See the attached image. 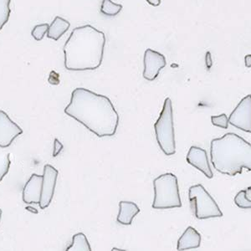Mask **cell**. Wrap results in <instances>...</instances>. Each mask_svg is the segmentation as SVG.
Here are the masks:
<instances>
[{"label":"cell","mask_w":251,"mask_h":251,"mask_svg":"<svg viewBox=\"0 0 251 251\" xmlns=\"http://www.w3.org/2000/svg\"><path fill=\"white\" fill-rule=\"evenodd\" d=\"M65 113L99 137L114 136L119 123V115L108 97L86 88L75 89Z\"/></svg>","instance_id":"1"},{"label":"cell","mask_w":251,"mask_h":251,"mask_svg":"<svg viewBox=\"0 0 251 251\" xmlns=\"http://www.w3.org/2000/svg\"><path fill=\"white\" fill-rule=\"evenodd\" d=\"M106 35L90 25L73 29L64 46L68 71H92L102 63Z\"/></svg>","instance_id":"2"},{"label":"cell","mask_w":251,"mask_h":251,"mask_svg":"<svg viewBox=\"0 0 251 251\" xmlns=\"http://www.w3.org/2000/svg\"><path fill=\"white\" fill-rule=\"evenodd\" d=\"M210 156L214 169L234 177L242 169L251 171V144L239 135L228 132L212 140Z\"/></svg>","instance_id":"3"},{"label":"cell","mask_w":251,"mask_h":251,"mask_svg":"<svg viewBox=\"0 0 251 251\" xmlns=\"http://www.w3.org/2000/svg\"><path fill=\"white\" fill-rule=\"evenodd\" d=\"M153 186L155 196L152 208L169 209L182 207L177 177L174 174L169 173L160 175L153 181Z\"/></svg>","instance_id":"4"},{"label":"cell","mask_w":251,"mask_h":251,"mask_svg":"<svg viewBox=\"0 0 251 251\" xmlns=\"http://www.w3.org/2000/svg\"><path fill=\"white\" fill-rule=\"evenodd\" d=\"M156 137L160 149L167 156L176 152L175 133H174V111L170 98H166L159 118L154 125Z\"/></svg>","instance_id":"5"},{"label":"cell","mask_w":251,"mask_h":251,"mask_svg":"<svg viewBox=\"0 0 251 251\" xmlns=\"http://www.w3.org/2000/svg\"><path fill=\"white\" fill-rule=\"evenodd\" d=\"M188 199L191 204H194L195 216L198 220L222 217L223 213L220 207L202 184L190 187Z\"/></svg>","instance_id":"6"},{"label":"cell","mask_w":251,"mask_h":251,"mask_svg":"<svg viewBox=\"0 0 251 251\" xmlns=\"http://www.w3.org/2000/svg\"><path fill=\"white\" fill-rule=\"evenodd\" d=\"M228 123L236 128L251 133V95L240 100L228 117Z\"/></svg>","instance_id":"7"},{"label":"cell","mask_w":251,"mask_h":251,"mask_svg":"<svg viewBox=\"0 0 251 251\" xmlns=\"http://www.w3.org/2000/svg\"><path fill=\"white\" fill-rule=\"evenodd\" d=\"M57 169H54L51 165L45 166L44 168L43 183H42V191H41V198H40V207L41 209H46L48 208L52 199L54 196V188L57 181Z\"/></svg>","instance_id":"8"},{"label":"cell","mask_w":251,"mask_h":251,"mask_svg":"<svg viewBox=\"0 0 251 251\" xmlns=\"http://www.w3.org/2000/svg\"><path fill=\"white\" fill-rule=\"evenodd\" d=\"M23 130L9 118L8 114L0 110V148L6 149L11 145Z\"/></svg>","instance_id":"9"},{"label":"cell","mask_w":251,"mask_h":251,"mask_svg":"<svg viewBox=\"0 0 251 251\" xmlns=\"http://www.w3.org/2000/svg\"><path fill=\"white\" fill-rule=\"evenodd\" d=\"M166 59L159 52L148 49L144 54V71L143 77L146 80H154L159 74L160 71L165 67Z\"/></svg>","instance_id":"10"},{"label":"cell","mask_w":251,"mask_h":251,"mask_svg":"<svg viewBox=\"0 0 251 251\" xmlns=\"http://www.w3.org/2000/svg\"><path fill=\"white\" fill-rule=\"evenodd\" d=\"M188 164L202 172L208 178H213L214 174L209 165L208 156L204 149L193 146L189 149L187 155Z\"/></svg>","instance_id":"11"},{"label":"cell","mask_w":251,"mask_h":251,"mask_svg":"<svg viewBox=\"0 0 251 251\" xmlns=\"http://www.w3.org/2000/svg\"><path fill=\"white\" fill-rule=\"evenodd\" d=\"M43 175L32 174L23 190V201L25 203H40L42 191Z\"/></svg>","instance_id":"12"},{"label":"cell","mask_w":251,"mask_h":251,"mask_svg":"<svg viewBox=\"0 0 251 251\" xmlns=\"http://www.w3.org/2000/svg\"><path fill=\"white\" fill-rule=\"evenodd\" d=\"M201 244V234L191 226L187 228L183 235L177 240V251H188L197 249Z\"/></svg>","instance_id":"13"},{"label":"cell","mask_w":251,"mask_h":251,"mask_svg":"<svg viewBox=\"0 0 251 251\" xmlns=\"http://www.w3.org/2000/svg\"><path fill=\"white\" fill-rule=\"evenodd\" d=\"M140 212L136 203L129 201H121L119 203V214L117 222L123 226H130L135 216Z\"/></svg>","instance_id":"14"},{"label":"cell","mask_w":251,"mask_h":251,"mask_svg":"<svg viewBox=\"0 0 251 251\" xmlns=\"http://www.w3.org/2000/svg\"><path fill=\"white\" fill-rule=\"evenodd\" d=\"M70 26H71L70 22L64 20L63 18L57 16L54 18L53 22L49 27L47 36L52 40H58L68 30Z\"/></svg>","instance_id":"15"},{"label":"cell","mask_w":251,"mask_h":251,"mask_svg":"<svg viewBox=\"0 0 251 251\" xmlns=\"http://www.w3.org/2000/svg\"><path fill=\"white\" fill-rule=\"evenodd\" d=\"M66 251H92L87 238L83 233L75 234L72 245L66 249Z\"/></svg>","instance_id":"16"},{"label":"cell","mask_w":251,"mask_h":251,"mask_svg":"<svg viewBox=\"0 0 251 251\" xmlns=\"http://www.w3.org/2000/svg\"><path fill=\"white\" fill-rule=\"evenodd\" d=\"M122 9H123V5L121 4L113 3L111 0H102L100 12L103 15H107V16H116L120 13Z\"/></svg>","instance_id":"17"},{"label":"cell","mask_w":251,"mask_h":251,"mask_svg":"<svg viewBox=\"0 0 251 251\" xmlns=\"http://www.w3.org/2000/svg\"><path fill=\"white\" fill-rule=\"evenodd\" d=\"M11 0H0V30L9 21L11 9H10Z\"/></svg>","instance_id":"18"},{"label":"cell","mask_w":251,"mask_h":251,"mask_svg":"<svg viewBox=\"0 0 251 251\" xmlns=\"http://www.w3.org/2000/svg\"><path fill=\"white\" fill-rule=\"evenodd\" d=\"M247 190L243 189L239 192L234 198V203L239 208L243 209H250L251 208V200L247 198Z\"/></svg>","instance_id":"19"},{"label":"cell","mask_w":251,"mask_h":251,"mask_svg":"<svg viewBox=\"0 0 251 251\" xmlns=\"http://www.w3.org/2000/svg\"><path fill=\"white\" fill-rule=\"evenodd\" d=\"M9 153H3L0 152V182L3 179L7 174L9 173L10 168V159H9Z\"/></svg>","instance_id":"20"},{"label":"cell","mask_w":251,"mask_h":251,"mask_svg":"<svg viewBox=\"0 0 251 251\" xmlns=\"http://www.w3.org/2000/svg\"><path fill=\"white\" fill-rule=\"evenodd\" d=\"M49 27L50 25L48 24H42V25L35 26L32 30V36L34 37V40H37V41L43 40L44 36L48 32Z\"/></svg>","instance_id":"21"},{"label":"cell","mask_w":251,"mask_h":251,"mask_svg":"<svg viewBox=\"0 0 251 251\" xmlns=\"http://www.w3.org/2000/svg\"><path fill=\"white\" fill-rule=\"evenodd\" d=\"M211 122L213 125L223 129L228 128V124H229L228 117L225 113L220 115V116L211 117Z\"/></svg>","instance_id":"22"},{"label":"cell","mask_w":251,"mask_h":251,"mask_svg":"<svg viewBox=\"0 0 251 251\" xmlns=\"http://www.w3.org/2000/svg\"><path fill=\"white\" fill-rule=\"evenodd\" d=\"M48 81L51 85H58V84H60V75L53 71L50 74Z\"/></svg>","instance_id":"23"},{"label":"cell","mask_w":251,"mask_h":251,"mask_svg":"<svg viewBox=\"0 0 251 251\" xmlns=\"http://www.w3.org/2000/svg\"><path fill=\"white\" fill-rule=\"evenodd\" d=\"M64 146L62 143H60V141L58 140L57 138L54 139V151H53V157H57L58 155L60 154V151L62 150Z\"/></svg>","instance_id":"24"},{"label":"cell","mask_w":251,"mask_h":251,"mask_svg":"<svg viewBox=\"0 0 251 251\" xmlns=\"http://www.w3.org/2000/svg\"><path fill=\"white\" fill-rule=\"evenodd\" d=\"M206 66L208 69L211 68L212 65H213V60H212L211 54L210 52L208 51L206 53Z\"/></svg>","instance_id":"25"},{"label":"cell","mask_w":251,"mask_h":251,"mask_svg":"<svg viewBox=\"0 0 251 251\" xmlns=\"http://www.w3.org/2000/svg\"><path fill=\"white\" fill-rule=\"evenodd\" d=\"M245 61H246V66L248 68L251 67V54H248L245 57Z\"/></svg>","instance_id":"26"},{"label":"cell","mask_w":251,"mask_h":251,"mask_svg":"<svg viewBox=\"0 0 251 251\" xmlns=\"http://www.w3.org/2000/svg\"><path fill=\"white\" fill-rule=\"evenodd\" d=\"M148 3L151 5L154 6V7H157L160 5L161 3V0H147Z\"/></svg>","instance_id":"27"},{"label":"cell","mask_w":251,"mask_h":251,"mask_svg":"<svg viewBox=\"0 0 251 251\" xmlns=\"http://www.w3.org/2000/svg\"><path fill=\"white\" fill-rule=\"evenodd\" d=\"M26 209H27V210H29V211L33 212L34 214H37L38 213L37 210H35V208H31V207H27Z\"/></svg>","instance_id":"28"},{"label":"cell","mask_w":251,"mask_h":251,"mask_svg":"<svg viewBox=\"0 0 251 251\" xmlns=\"http://www.w3.org/2000/svg\"><path fill=\"white\" fill-rule=\"evenodd\" d=\"M1 217H2V209L0 208V220H1Z\"/></svg>","instance_id":"29"}]
</instances>
